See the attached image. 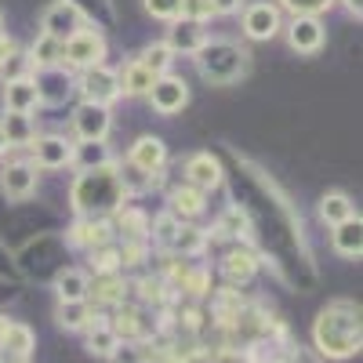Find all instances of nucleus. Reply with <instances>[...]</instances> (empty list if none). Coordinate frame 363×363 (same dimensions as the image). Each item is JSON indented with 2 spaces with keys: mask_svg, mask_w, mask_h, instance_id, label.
Masks as SVG:
<instances>
[{
  "mask_svg": "<svg viewBox=\"0 0 363 363\" xmlns=\"http://www.w3.org/2000/svg\"><path fill=\"white\" fill-rule=\"evenodd\" d=\"M313 345L323 359H352L363 345L359 306L349 298H335L313 320Z\"/></svg>",
  "mask_w": 363,
  "mask_h": 363,
  "instance_id": "f257e3e1",
  "label": "nucleus"
},
{
  "mask_svg": "<svg viewBox=\"0 0 363 363\" xmlns=\"http://www.w3.org/2000/svg\"><path fill=\"white\" fill-rule=\"evenodd\" d=\"M128 200L131 196L124 193L116 160L102 164V167H91V171H77L73 186H69V207L77 218H109Z\"/></svg>",
  "mask_w": 363,
  "mask_h": 363,
  "instance_id": "f03ea898",
  "label": "nucleus"
},
{
  "mask_svg": "<svg viewBox=\"0 0 363 363\" xmlns=\"http://www.w3.org/2000/svg\"><path fill=\"white\" fill-rule=\"evenodd\" d=\"M196 73L211 84V87H233L251 73V51L240 48L236 40H203V48L193 55Z\"/></svg>",
  "mask_w": 363,
  "mask_h": 363,
  "instance_id": "7ed1b4c3",
  "label": "nucleus"
},
{
  "mask_svg": "<svg viewBox=\"0 0 363 363\" xmlns=\"http://www.w3.org/2000/svg\"><path fill=\"white\" fill-rule=\"evenodd\" d=\"M106 55H109V44L102 37V29L91 26V22H84L69 40H62V66L77 69V73L91 69V66H102Z\"/></svg>",
  "mask_w": 363,
  "mask_h": 363,
  "instance_id": "20e7f679",
  "label": "nucleus"
},
{
  "mask_svg": "<svg viewBox=\"0 0 363 363\" xmlns=\"http://www.w3.org/2000/svg\"><path fill=\"white\" fill-rule=\"evenodd\" d=\"M77 95H80V102H99V106L120 102L124 99V91H120V73L109 69L106 62L91 66V69H80L77 73Z\"/></svg>",
  "mask_w": 363,
  "mask_h": 363,
  "instance_id": "39448f33",
  "label": "nucleus"
},
{
  "mask_svg": "<svg viewBox=\"0 0 363 363\" xmlns=\"http://www.w3.org/2000/svg\"><path fill=\"white\" fill-rule=\"evenodd\" d=\"M33 84H37V99L40 106H66L77 95V77L66 66H48V69H33Z\"/></svg>",
  "mask_w": 363,
  "mask_h": 363,
  "instance_id": "423d86ee",
  "label": "nucleus"
},
{
  "mask_svg": "<svg viewBox=\"0 0 363 363\" xmlns=\"http://www.w3.org/2000/svg\"><path fill=\"white\" fill-rule=\"evenodd\" d=\"M145 102L153 106V113H160V116H174V113H182L189 106V84L182 77H174V73H160L153 80V87H149Z\"/></svg>",
  "mask_w": 363,
  "mask_h": 363,
  "instance_id": "0eeeda50",
  "label": "nucleus"
},
{
  "mask_svg": "<svg viewBox=\"0 0 363 363\" xmlns=\"http://www.w3.org/2000/svg\"><path fill=\"white\" fill-rule=\"evenodd\" d=\"M84 22H87V15L77 0H51L44 18H40V33H48L55 40H69Z\"/></svg>",
  "mask_w": 363,
  "mask_h": 363,
  "instance_id": "6e6552de",
  "label": "nucleus"
},
{
  "mask_svg": "<svg viewBox=\"0 0 363 363\" xmlns=\"http://www.w3.org/2000/svg\"><path fill=\"white\" fill-rule=\"evenodd\" d=\"M284 33H287V48L294 55H316L327 40V29H323L320 15H291Z\"/></svg>",
  "mask_w": 363,
  "mask_h": 363,
  "instance_id": "1a4fd4ad",
  "label": "nucleus"
},
{
  "mask_svg": "<svg viewBox=\"0 0 363 363\" xmlns=\"http://www.w3.org/2000/svg\"><path fill=\"white\" fill-rule=\"evenodd\" d=\"M73 131H77V142H106L109 131H113V113H109V106L80 102V106L73 109Z\"/></svg>",
  "mask_w": 363,
  "mask_h": 363,
  "instance_id": "9d476101",
  "label": "nucleus"
},
{
  "mask_svg": "<svg viewBox=\"0 0 363 363\" xmlns=\"http://www.w3.org/2000/svg\"><path fill=\"white\" fill-rule=\"evenodd\" d=\"M244 37L247 40H272L284 29L280 8L272 0H255V4H244Z\"/></svg>",
  "mask_w": 363,
  "mask_h": 363,
  "instance_id": "9b49d317",
  "label": "nucleus"
},
{
  "mask_svg": "<svg viewBox=\"0 0 363 363\" xmlns=\"http://www.w3.org/2000/svg\"><path fill=\"white\" fill-rule=\"evenodd\" d=\"M37 171L40 167L33 160H11V164H4V167H0V193H4L8 200H29L37 193V182H40Z\"/></svg>",
  "mask_w": 363,
  "mask_h": 363,
  "instance_id": "f8f14e48",
  "label": "nucleus"
},
{
  "mask_svg": "<svg viewBox=\"0 0 363 363\" xmlns=\"http://www.w3.org/2000/svg\"><path fill=\"white\" fill-rule=\"evenodd\" d=\"M258 265H262V258H258L255 247H247V244H233V247L222 255V265H218V269H222V277H225L229 287H244V284L255 280Z\"/></svg>",
  "mask_w": 363,
  "mask_h": 363,
  "instance_id": "ddd939ff",
  "label": "nucleus"
},
{
  "mask_svg": "<svg viewBox=\"0 0 363 363\" xmlns=\"http://www.w3.org/2000/svg\"><path fill=\"white\" fill-rule=\"evenodd\" d=\"M33 149V164L40 171H62L69 167V157H73V142L66 135H37L29 142Z\"/></svg>",
  "mask_w": 363,
  "mask_h": 363,
  "instance_id": "4468645a",
  "label": "nucleus"
},
{
  "mask_svg": "<svg viewBox=\"0 0 363 363\" xmlns=\"http://www.w3.org/2000/svg\"><path fill=\"white\" fill-rule=\"evenodd\" d=\"M182 182H189V186L200 189V193H215V189H222L225 171H222L215 153H193L186 160V178H182Z\"/></svg>",
  "mask_w": 363,
  "mask_h": 363,
  "instance_id": "2eb2a0df",
  "label": "nucleus"
},
{
  "mask_svg": "<svg viewBox=\"0 0 363 363\" xmlns=\"http://www.w3.org/2000/svg\"><path fill=\"white\" fill-rule=\"evenodd\" d=\"M171 29H167V37H164V44L174 51V58L178 55H186V58H193L200 48H203V40H207V29H203V22H193V18H174V22H167Z\"/></svg>",
  "mask_w": 363,
  "mask_h": 363,
  "instance_id": "dca6fc26",
  "label": "nucleus"
},
{
  "mask_svg": "<svg viewBox=\"0 0 363 363\" xmlns=\"http://www.w3.org/2000/svg\"><path fill=\"white\" fill-rule=\"evenodd\" d=\"M109 240H116L109 218H77L66 229V244L77 247V251H91V247H99V244H109Z\"/></svg>",
  "mask_w": 363,
  "mask_h": 363,
  "instance_id": "f3484780",
  "label": "nucleus"
},
{
  "mask_svg": "<svg viewBox=\"0 0 363 363\" xmlns=\"http://www.w3.org/2000/svg\"><path fill=\"white\" fill-rule=\"evenodd\" d=\"M128 291H131V284L124 280V272H106V277H95V284L87 287V301L99 313L102 309H116V306L128 301Z\"/></svg>",
  "mask_w": 363,
  "mask_h": 363,
  "instance_id": "a211bd4d",
  "label": "nucleus"
},
{
  "mask_svg": "<svg viewBox=\"0 0 363 363\" xmlns=\"http://www.w3.org/2000/svg\"><path fill=\"white\" fill-rule=\"evenodd\" d=\"M124 164H131V167H138V171H145V174H160V171L167 167V145H164V138L142 135V138L128 149V160H124Z\"/></svg>",
  "mask_w": 363,
  "mask_h": 363,
  "instance_id": "6ab92c4d",
  "label": "nucleus"
},
{
  "mask_svg": "<svg viewBox=\"0 0 363 363\" xmlns=\"http://www.w3.org/2000/svg\"><path fill=\"white\" fill-rule=\"evenodd\" d=\"M33 349H37L33 327L22 323V320H4V316H0V352L29 359V356H33Z\"/></svg>",
  "mask_w": 363,
  "mask_h": 363,
  "instance_id": "aec40b11",
  "label": "nucleus"
},
{
  "mask_svg": "<svg viewBox=\"0 0 363 363\" xmlns=\"http://www.w3.org/2000/svg\"><path fill=\"white\" fill-rule=\"evenodd\" d=\"M55 320H58L62 330L77 335V330H87L91 323H102L106 313H99L87 298H80V301H58V306H55Z\"/></svg>",
  "mask_w": 363,
  "mask_h": 363,
  "instance_id": "412c9836",
  "label": "nucleus"
},
{
  "mask_svg": "<svg viewBox=\"0 0 363 363\" xmlns=\"http://www.w3.org/2000/svg\"><path fill=\"white\" fill-rule=\"evenodd\" d=\"M167 211H171L178 222H196L203 211H207V193L193 189L189 182H182V186H174L167 193Z\"/></svg>",
  "mask_w": 363,
  "mask_h": 363,
  "instance_id": "4be33fe9",
  "label": "nucleus"
},
{
  "mask_svg": "<svg viewBox=\"0 0 363 363\" xmlns=\"http://www.w3.org/2000/svg\"><path fill=\"white\" fill-rule=\"evenodd\" d=\"M247 233H251L247 211L240 203H229L218 215V222H215V233L207 229V240H233V244H240V240H247Z\"/></svg>",
  "mask_w": 363,
  "mask_h": 363,
  "instance_id": "5701e85b",
  "label": "nucleus"
},
{
  "mask_svg": "<svg viewBox=\"0 0 363 363\" xmlns=\"http://www.w3.org/2000/svg\"><path fill=\"white\" fill-rule=\"evenodd\" d=\"M330 247H335L342 258H359L363 255V222H359V215L330 225Z\"/></svg>",
  "mask_w": 363,
  "mask_h": 363,
  "instance_id": "b1692460",
  "label": "nucleus"
},
{
  "mask_svg": "<svg viewBox=\"0 0 363 363\" xmlns=\"http://www.w3.org/2000/svg\"><path fill=\"white\" fill-rule=\"evenodd\" d=\"M37 109H40V99H37L33 77L4 84V113H37Z\"/></svg>",
  "mask_w": 363,
  "mask_h": 363,
  "instance_id": "393cba45",
  "label": "nucleus"
},
{
  "mask_svg": "<svg viewBox=\"0 0 363 363\" xmlns=\"http://www.w3.org/2000/svg\"><path fill=\"white\" fill-rule=\"evenodd\" d=\"M207 247H211L207 229H200V225H193V222H182V225L174 229V236H171V244H167V251H174V255H182V258H200Z\"/></svg>",
  "mask_w": 363,
  "mask_h": 363,
  "instance_id": "a878e982",
  "label": "nucleus"
},
{
  "mask_svg": "<svg viewBox=\"0 0 363 363\" xmlns=\"http://www.w3.org/2000/svg\"><path fill=\"white\" fill-rule=\"evenodd\" d=\"M174 280H178V291L189 294V298L211 294V269L200 265V262H182V265H174Z\"/></svg>",
  "mask_w": 363,
  "mask_h": 363,
  "instance_id": "bb28decb",
  "label": "nucleus"
},
{
  "mask_svg": "<svg viewBox=\"0 0 363 363\" xmlns=\"http://www.w3.org/2000/svg\"><path fill=\"white\" fill-rule=\"evenodd\" d=\"M55 298L58 301H80V298H87V287H91V277L84 269H73V265H66V269H58L55 272Z\"/></svg>",
  "mask_w": 363,
  "mask_h": 363,
  "instance_id": "cd10ccee",
  "label": "nucleus"
},
{
  "mask_svg": "<svg viewBox=\"0 0 363 363\" xmlns=\"http://www.w3.org/2000/svg\"><path fill=\"white\" fill-rule=\"evenodd\" d=\"M106 323L116 330V338H120V342H138V338H145L142 313L131 309V306H116V309H109V320H106Z\"/></svg>",
  "mask_w": 363,
  "mask_h": 363,
  "instance_id": "c85d7f7f",
  "label": "nucleus"
},
{
  "mask_svg": "<svg viewBox=\"0 0 363 363\" xmlns=\"http://www.w3.org/2000/svg\"><path fill=\"white\" fill-rule=\"evenodd\" d=\"M316 215H320L323 225H338V222L359 215V211H356V203H352L349 193H323L320 203H316Z\"/></svg>",
  "mask_w": 363,
  "mask_h": 363,
  "instance_id": "c756f323",
  "label": "nucleus"
},
{
  "mask_svg": "<svg viewBox=\"0 0 363 363\" xmlns=\"http://www.w3.org/2000/svg\"><path fill=\"white\" fill-rule=\"evenodd\" d=\"M0 128H4V135H8V149H29V142L37 138L33 113H4Z\"/></svg>",
  "mask_w": 363,
  "mask_h": 363,
  "instance_id": "7c9ffc66",
  "label": "nucleus"
},
{
  "mask_svg": "<svg viewBox=\"0 0 363 363\" xmlns=\"http://www.w3.org/2000/svg\"><path fill=\"white\" fill-rule=\"evenodd\" d=\"M153 73H149L138 58H131V62L124 66V73H120V91H124V99H145L149 87H153Z\"/></svg>",
  "mask_w": 363,
  "mask_h": 363,
  "instance_id": "2f4dec72",
  "label": "nucleus"
},
{
  "mask_svg": "<svg viewBox=\"0 0 363 363\" xmlns=\"http://www.w3.org/2000/svg\"><path fill=\"white\" fill-rule=\"evenodd\" d=\"M102 164H113V153L106 142H77L73 145V157H69V167L77 171H91V167H102Z\"/></svg>",
  "mask_w": 363,
  "mask_h": 363,
  "instance_id": "473e14b6",
  "label": "nucleus"
},
{
  "mask_svg": "<svg viewBox=\"0 0 363 363\" xmlns=\"http://www.w3.org/2000/svg\"><path fill=\"white\" fill-rule=\"evenodd\" d=\"M116 345H120V338H116V330H113V327H109L106 320H102V323H91V327H87V342H84L87 356L109 359Z\"/></svg>",
  "mask_w": 363,
  "mask_h": 363,
  "instance_id": "72a5a7b5",
  "label": "nucleus"
},
{
  "mask_svg": "<svg viewBox=\"0 0 363 363\" xmlns=\"http://www.w3.org/2000/svg\"><path fill=\"white\" fill-rule=\"evenodd\" d=\"M29 62H33V69H48V66H62V40H55L48 33H40L33 44H29Z\"/></svg>",
  "mask_w": 363,
  "mask_h": 363,
  "instance_id": "f704fd0d",
  "label": "nucleus"
},
{
  "mask_svg": "<svg viewBox=\"0 0 363 363\" xmlns=\"http://www.w3.org/2000/svg\"><path fill=\"white\" fill-rule=\"evenodd\" d=\"M138 62L149 69V73H153V77H160V73H171V66H174V51L164 44V40H157V44H145L138 55Z\"/></svg>",
  "mask_w": 363,
  "mask_h": 363,
  "instance_id": "c9c22d12",
  "label": "nucleus"
},
{
  "mask_svg": "<svg viewBox=\"0 0 363 363\" xmlns=\"http://www.w3.org/2000/svg\"><path fill=\"white\" fill-rule=\"evenodd\" d=\"M87 258H91V269H95V277H106V272H124V269H120V244H116V240L91 247Z\"/></svg>",
  "mask_w": 363,
  "mask_h": 363,
  "instance_id": "e433bc0d",
  "label": "nucleus"
},
{
  "mask_svg": "<svg viewBox=\"0 0 363 363\" xmlns=\"http://www.w3.org/2000/svg\"><path fill=\"white\" fill-rule=\"evenodd\" d=\"M109 363H153V342H120L109 356Z\"/></svg>",
  "mask_w": 363,
  "mask_h": 363,
  "instance_id": "4c0bfd02",
  "label": "nucleus"
},
{
  "mask_svg": "<svg viewBox=\"0 0 363 363\" xmlns=\"http://www.w3.org/2000/svg\"><path fill=\"white\" fill-rule=\"evenodd\" d=\"M22 77H33V62H29V55L26 51H11L8 58H4V66H0V80H22Z\"/></svg>",
  "mask_w": 363,
  "mask_h": 363,
  "instance_id": "58836bf2",
  "label": "nucleus"
},
{
  "mask_svg": "<svg viewBox=\"0 0 363 363\" xmlns=\"http://www.w3.org/2000/svg\"><path fill=\"white\" fill-rule=\"evenodd\" d=\"M335 4H338V0H280L277 8H287L291 15H323Z\"/></svg>",
  "mask_w": 363,
  "mask_h": 363,
  "instance_id": "ea45409f",
  "label": "nucleus"
},
{
  "mask_svg": "<svg viewBox=\"0 0 363 363\" xmlns=\"http://www.w3.org/2000/svg\"><path fill=\"white\" fill-rule=\"evenodd\" d=\"M182 18H193V22H211V18H218L215 11V0H182Z\"/></svg>",
  "mask_w": 363,
  "mask_h": 363,
  "instance_id": "a19ab883",
  "label": "nucleus"
},
{
  "mask_svg": "<svg viewBox=\"0 0 363 363\" xmlns=\"http://www.w3.org/2000/svg\"><path fill=\"white\" fill-rule=\"evenodd\" d=\"M142 8L160 22H174L182 15V0H142Z\"/></svg>",
  "mask_w": 363,
  "mask_h": 363,
  "instance_id": "79ce46f5",
  "label": "nucleus"
},
{
  "mask_svg": "<svg viewBox=\"0 0 363 363\" xmlns=\"http://www.w3.org/2000/svg\"><path fill=\"white\" fill-rule=\"evenodd\" d=\"M240 8H244V0H215V11L218 15H236Z\"/></svg>",
  "mask_w": 363,
  "mask_h": 363,
  "instance_id": "37998d69",
  "label": "nucleus"
},
{
  "mask_svg": "<svg viewBox=\"0 0 363 363\" xmlns=\"http://www.w3.org/2000/svg\"><path fill=\"white\" fill-rule=\"evenodd\" d=\"M15 51V40L8 37V33H0V66H4V58Z\"/></svg>",
  "mask_w": 363,
  "mask_h": 363,
  "instance_id": "c03bdc74",
  "label": "nucleus"
},
{
  "mask_svg": "<svg viewBox=\"0 0 363 363\" xmlns=\"http://www.w3.org/2000/svg\"><path fill=\"white\" fill-rule=\"evenodd\" d=\"M284 363H316V359H309V356H301V352H291Z\"/></svg>",
  "mask_w": 363,
  "mask_h": 363,
  "instance_id": "a18cd8bd",
  "label": "nucleus"
},
{
  "mask_svg": "<svg viewBox=\"0 0 363 363\" xmlns=\"http://www.w3.org/2000/svg\"><path fill=\"white\" fill-rule=\"evenodd\" d=\"M8 153V135H4V128H0V157Z\"/></svg>",
  "mask_w": 363,
  "mask_h": 363,
  "instance_id": "49530a36",
  "label": "nucleus"
},
{
  "mask_svg": "<svg viewBox=\"0 0 363 363\" xmlns=\"http://www.w3.org/2000/svg\"><path fill=\"white\" fill-rule=\"evenodd\" d=\"M0 363H29V359H18V356H4V352H0Z\"/></svg>",
  "mask_w": 363,
  "mask_h": 363,
  "instance_id": "de8ad7c7",
  "label": "nucleus"
},
{
  "mask_svg": "<svg viewBox=\"0 0 363 363\" xmlns=\"http://www.w3.org/2000/svg\"><path fill=\"white\" fill-rule=\"evenodd\" d=\"M0 33H4V11H0Z\"/></svg>",
  "mask_w": 363,
  "mask_h": 363,
  "instance_id": "09e8293b",
  "label": "nucleus"
}]
</instances>
